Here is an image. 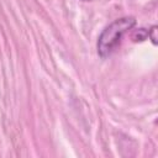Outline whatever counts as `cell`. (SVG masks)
<instances>
[{
	"instance_id": "6da1fadb",
	"label": "cell",
	"mask_w": 158,
	"mask_h": 158,
	"mask_svg": "<svg viewBox=\"0 0 158 158\" xmlns=\"http://www.w3.org/2000/svg\"><path fill=\"white\" fill-rule=\"evenodd\" d=\"M136 25V19L132 16H125L115 20L109 26H106L99 36L98 40V53L101 58L109 57L112 51L120 43L122 36L130 31Z\"/></svg>"
},
{
	"instance_id": "7a4b0ae2",
	"label": "cell",
	"mask_w": 158,
	"mask_h": 158,
	"mask_svg": "<svg viewBox=\"0 0 158 158\" xmlns=\"http://www.w3.org/2000/svg\"><path fill=\"white\" fill-rule=\"evenodd\" d=\"M148 37V31L147 30H144V28H138V31H136L133 35H132V40L135 41V42H142V41H144L146 38Z\"/></svg>"
},
{
	"instance_id": "3957f363",
	"label": "cell",
	"mask_w": 158,
	"mask_h": 158,
	"mask_svg": "<svg viewBox=\"0 0 158 158\" xmlns=\"http://www.w3.org/2000/svg\"><path fill=\"white\" fill-rule=\"evenodd\" d=\"M157 31H158V27L154 25L151 27V30H148V37L151 38L152 43L153 44H157L158 43V37H157Z\"/></svg>"
},
{
	"instance_id": "277c9868",
	"label": "cell",
	"mask_w": 158,
	"mask_h": 158,
	"mask_svg": "<svg viewBox=\"0 0 158 158\" xmlns=\"http://www.w3.org/2000/svg\"><path fill=\"white\" fill-rule=\"evenodd\" d=\"M84 1H88V0H84Z\"/></svg>"
}]
</instances>
